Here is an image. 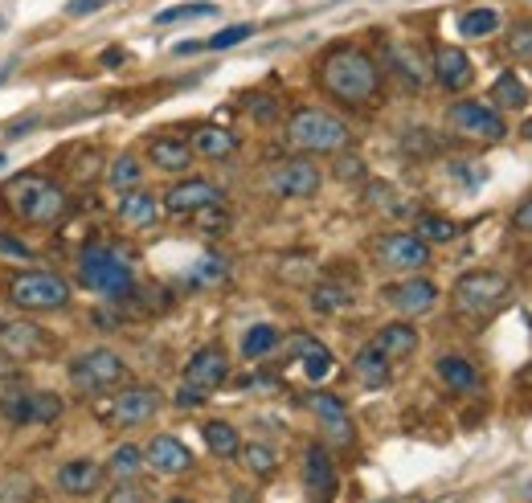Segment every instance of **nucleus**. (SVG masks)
Segmentation results:
<instances>
[{"mask_svg":"<svg viewBox=\"0 0 532 503\" xmlns=\"http://www.w3.org/2000/svg\"><path fill=\"white\" fill-rule=\"evenodd\" d=\"M99 483H103V463H95V459H70L58 471V487L66 495H91V491H99Z\"/></svg>","mask_w":532,"mask_h":503,"instance_id":"5701e85b","label":"nucleus"},{"mask_svg":"<svg viewBox=\"0 0 532 503\" xmlns=\"http://www.w3.org/2000/svg\"><path fill=\"white\" fill-rule=\"evenodd\" d=\"M385 54H389V66L402 74L410 86H422V82H426V66L418 62L414 50H406V45H385Z\"/></svg>","mask_w":532,"mask_h":503,"instance_id":"2f4dec72","label":"nucleus"},{"mask_svg":"<svg viewBox=\"0 0 532 503\" xmlns=\"http://www.w3.org/2000/svg\"><path fill=\"white\" fill-rule=\"evenodd\" d=\"M492 103H496L500 111H520V107L528 103V90H524V82H520L512 70L496 78V86H492Z\"/></svg>","mask_w":532,"mask_h":503,"instance_id":"c756f323","label":"nucleus"},{"mask_svg":"<svg viewBox=\"0 0 532 503\" xmlns=\"http://www.w3.org/2000/svg\"><path fill=\"white\" fill-rule=\"evenodd\" d=\"M320 86L332 99H340L344 107H365L381 90V70L365 50H357V45H336V50L324 54V62H320Z\"/></svg>","mask_w":532,"mask_h":503,"instance_id":"f257e3e1","label":"nucleus"},{"mask_svg":"<svg viewBox=\"0 0 532 503\" xmlns=\"http://www.w3.org/2000/svg\"><path fill=\"white\" fill-rule=\"evenodd\" d=\"M447 123L459 135H467V140H487V144H496V140H504V135H508V123L500 119V111L487 107V103H475V99L451 103Z\"/></svg>","mask_w":532,"mask_h":503,"instance_id":"1a4fd4ad","label":"nucleus"},{"mask_svg":"<svg viewBox=\"0 0 532 503\" xmlns=\"http://www.w3.org/2000/svg\"><path fill=\"white\" fill-rule=\"evenodd\" d=\"M160 414V393L152 385H127L111 405V426H148Z\"/></svg>","mask_w":532,"mask_h":503,"instance_id":"f8f14e48","label":"nucleus"},{"mask_svg":"<svg viewBox=\"0 0 532 503\" xmlns=\"http://www.w3.org/2000/svg\"><path fill=\"white\" fill-rule=\"evenodd\" d=\"M275 348H279V332H275L271 324H254V328L242 336V356H246V360H258V356L275 352Z\"/></svg>","mask_w":532,"mask_h":503,"instance_id":"72a5a7b5","label":"nucleus"},{"mask_svg":"<svg viewBox=\"0 0 532 503\" xmlns=\"http://www.w3.org/2000/svg\"><path fill=\"white\" fill-rule=\"evenodd\" d=\"M336 176H340V180H361V176H365V164H361L357 156H340V160H336Z\"/></svg>","mask_w":532,"mask_h":503,"instance_id":"a18cd8bd","label":"nucleus"},{"mask_svg":"<svg viewBox=\"0 0 532 503\" xmlns=\"http://www.w3.org/2000/svg\"><path fill=\"white\" fill-rule=\"evenodd\" d=\"M107 180H111V185L115 189H140V180H144V164L136 160V156H119L111 168H107Z\"/></svg>","mask_w":532,"mask_h":503,"instance_id":"f704fd0d","label":"nucleus"},{"mask_svg":"<svg viewBox=\"0 0 532 503\" xmlns=\"http://www.w3.org/2000/svg\"><path fill=\"white\" fill-rule=\"evenodd\" d=\"M520 381H524V385H532V364H528V369L520 373Z\"/></svg>","mask_w":532,"mask_h":503,"instance_id":"8fccbe9b","label":"nucleus"},{"mask_svg":"<svg viewBox=\"0 0 532 503\" xmlns=\"http://www.w3.org/2000/svg\"><path fill=\"white\" fill-rule=\"evenodd\" d=\"M250 33H254V25H230V29L209 37V50H230V45H242Z\"/></svg>","mask_w":532,"mask_h":503,"instance_id":"79ce46f5","label":"nucleus"},{"mask_svg":"<svg viewBox=\"0 0 532 503\" xmlns=\"http://www.w3.org/2000/svg\"><path fill=\"white\" fill-rule=\"evenodd\" d=\"M520 135H524V140H532V119H524V127H520Z\"/></svg>","mask_w":532,"mask_h":503,"instance_id":"09e8293b","label":"nucleus"},{"mask_svg":"<svg viewBox=\"0 0 532 503\" xmlns=\"http://www.w3.org/2000/svg\"><path fill=\"white\" fill-rule=\"evenodd\" d=\"M438 381L447 385V389H455V393H475L479 389V373H475V364L471 360H463V356H438Z\"/></svg>","mask_w":532,"mask_h":503,"instance_id":"bb28decb","label":"nucleus"},{"mask_svg":"<svg viewBox=\"0 0 532 503\" xmlns=\"http://www.w3.org/2000/svg\"><path fill=\"white\" fill-rule=\"evenodd\" d=\"M78 279H82V287H91V291H99L107 299H123V295L136 291L131 266L111 246H86L78 254Z\"/></svg>","mask_w":532,"mask_h":503,"instance_id":"20e7f679","label":"nucleus"},{"mask_svg":"<svg viewBox=\"0 0 532 503\" xmlns=\"http://www.w3.org/2000/svg\"><path fill=\"white\" fill-rule=\"evenodd\" d=\"M107 471H111L115 479H123V483H127V479H136V475L144 471V450H140V446H131V442H127V446H115Z\"/></svg>","mask_w":532,"mask_h":503,"instance_id":"473e14b6","label":"nucleus"},{"mask_svg":"<svg viewBox=\"0 0 532 503\" xmlns=\"http://www.w3.org/2000/svg\"><path fill=\"white\" fill-rule=\"evenodd\" d=\"M348 135H352L348 123L336 119L332 111H320V107H299L287 119V144L299 152H312V156L348 148Z\"/></svg>","mask_w":532,"mask_h":503,"instance_id":"7ed1b4c3","label":"nucleus"},{"mask_svg":"<svg viewBox=\"0 0 532 503\" xmlns=\"http://www.w3.org/2000/svg\"><path fill=\"white\" fill-rule=\"evenodd\" d=\"M303 483H307V495H312L316 503H328L336 495V463L320 442L307 446V454H303Z\"/></svg>","mask_w":532,"mask_h":503,"instance_id":"f3484780","label":"nucleus"},{"mask_svg":"<svg viewBox=\"0 0 532 503\" xmlns=\"http://www.w3.org/2000/svg\"><path fill=\"white\" fill-rule=\"evenodd\" d=\"M144 463L160 475H189L193 471V454L181 438H172V434H156L144 450Z\"/></svg>","mask_w":532,"mask_h":503,"instance_id":"dca6fc26","label":"nucleus"},{"mask_svg":"<svg viewBox=\"0 0 532 503\" xmlns=\"http://www.w3.org/2000/svg\"><path fill=\"white\" fill-rule=\"evenodd\" d=\"M160 217V201L148 193V189H127L123 201H119V221L127 230H148Z\"/></svg>","mask_w":532,"mask_h":503,"instance_id":"412c9836","label":"nucleus"},{"mask_svg":"<svg viewBox=\"0 0 532 503\" xmlns=\"http://www.w3.org/2000/svg\"><path fill=\"white\" fill-rule=\"evenodd\" d=\"M62 414V401L54 393L25 389V393H5L0 397V418L9 426H50Z\"/></svg>","mask_w":532,"mask_h":503,"instance_id":"6e6552de","label":"nucleus"},{"mask_svg":"<svg viewBox=\"0 0 532 503\" xmlns=\"http://www.w3.org/2000/svg\"><path fill=\"white\" fill-rule=\"evenodd\" d=\"M5 205L29 225H58L70 209V197L62 193V185H54L50 176L21 172L5 185Z\"/></svg>","mask_w":532,"mask_h":503,"instance_id":"f03ea898","label":"nucleus"},{"mask_svg":"<svg viewBox=\"0 0 532 503\" xmlns=\"http://www.w3.org/2000/svg\"><path fill=\"white\" fill-rule=\"evenodd\" d=\"M385 299H389V307H397L402 315H426L438 303V287L430 279H422V274H414V279H406V283L385 287Z\"/></svg>","mask_w":532,"mask_h":503,"instance_id":"6ab92c4d","label":"nucleus"},{"mask_svg":"<svg viewBox=\"0 0 532 503\" xmlns=\"http://www.w3.org/2000/svg\"><path fill=\"white\" fill-rule=\"evenodd\" d=\"M226 279V258H217V254H205L201 262H193V270H189V283L193 287H213V283H221Z\"/></svg>","mask_w":532,"mask_h":503,"instance_id":"e433bc0d","label":"nucleus"},{"mask_svg":"<svg viewBox=\"0 0 532 503\" xmlns=\"http://www.w3.org/2000/svg\"><path fill=\"white\" fill-rule=\"evenodd\" d=\"M242 454V459H246V467L254 471V475H275V467H279V459H275V450L271 446H258V442H250V446H242L238 450Z\"/></svg>","mask_w":532,"mask_h":503,"instance_id":"58836bf2","label":"nucleus"},{"mask_svg":"<svg viewBox=\"0 0 532 503\" xmlns=\"http://www.w3.org/2000/svg\"><path fill=\"white\" fill-rule=\"evenodd\" d=\"M291 352H295V360L303 364V373H307V381H324L336 364H332V352L320 344V340H312V336H295L291 340Z\"/></svg>","mask_w":532,"mask_h":503,"instance_id":"393cba45","label":"nucleus"},{"mask_svg":"<svg viewBox=\"0 0 532 503\" xmlns=\"http://www.w3.org/2000/svg\"><path fill=\"white\" fill-rule=\"evenodd\" d=\"M0 164H5V156H0Z\"/></svg>","mask_w":532,"mask_h":503,"instance_id":"603ef678","label":"nucleus"},{"mask_svg":"<svg viewBox=\"0 0 532 503\" xmlns=\"http://www.w3.org/2000/svg\"><path fill=\"white\" fill-rule=\"evenodd\" d=\"M193 221H197V230H205V234H226V230H230V213L221 209V205H205V209H197Z\"/></svg>","mask_w":532,"mask_h":503,"instance_id":"a19ab883","label":"nucleus"},{"mask_svg":"<svg viewBox=\"0 0 532 503\" xmlns=\"http://www.w3.org/2000/svg\"><path fill=\"white\" fill-rule=\"evenodd\" d=\"M496 29H500V13H496V9H467V13L459 17V33H463L467 41L492 37Z\"/></svg>","mask_w":532,"mask_h":503,"instance_id":"7c9ffc66","label":"nucleus"},{"mask_svg":"<svg viewBox=\"0 0 532 503\" xmlns=\"http://www.w3.org/2000/svg\"><path fill=\"white\" fill-rule=\"evenodd\" d=\"M95 9H103V0H70V5H66V13H70V17H82V13H95Z\"/></svg>","mask_w":532,"mask_h":503,"instance_id":"de8ad7c7","label":"nucleus"},{"mask_svg":"<svg viewBox=\"0 0 532 503\" xmlns=\"http://www.w3.org/2000/svg\"><path fill=\"white\" fill-rule=\"evenodd\" d=\"M508 291L512 287H508V279L500 270H467L463 279L455 283V291H451V303H455L459 315L483 319V315H492V311L504 307Z\"/></svg>","mask_w":532,"mask_h":503,"instance_id":"39448f33","label":"nucleus"},{"mask_svg":"<svg viewBox=\"0 0 532 503\" xmlns=\"http://www.w3.org/2000/svg\"><path fill=\"white\" fill-rule=\"evenodd\" d=\"M123 381H127V364L111 348H95V352H82L70 360V385L86 397H99Z\"/></svg>","mask_w":532,"mask_h":503,"instance_id":"0eeeda50","label":"nucleus"},{"mask_svg":"<svg viewBox=\"0 0 532 503\" xmlns=\"http://www.w3.org/2000/svg\"><path fill=\"white\" fill-rule=\"evenodd\" d=\"M201 434H205V446L217 454V459H238L242 438H238V430L230 422H205Z\"/></svg>","mask_w":532,"mask_h":503,"instance_id":"c85d7f7f","label":"nucleus"},{"mask_svg":"<svg viewBox=\"0 0 532 503\" xmlns=\"http://www.w3.org/2000/svg\"><path fill=\"white\" fill-rule=\"evenodd\" d=\"M508 54H512V58H532V25H516V29H512Z\"/></svg>","mask_w":532,"mask_h":503,"instance_id":"37998d69","label":"nucleus"},{"mask_svg":"<svg viewBox=\"0 0 532 503\" xmlns=\"http://www.w3.org/2000/svg\"><path fill=\"white\" fill-rule=\"evenodd\" d=\"M9 299L21 311H62L70 303V283L54 270H21L9 283Z\"/></svg>","mask_w":532,"mask_h":503,"instance_id":"423d86ee","label":"nucleus"},{"mask_svg":"<svg viewBox=\"0 0 532 503\" xmlns=\"http://www.w3.org/2000/svg\"><path fill=\"white\" fill-rule=\"evenodd\" d=\"M455 221L438 217V213H418V238L422 242H455Z\"/></svg>","mask_w":532,"mask_h":503,"instance_id":"c9c22d12","label":"nucleus"},{"mask_svg":"<svg viewBox=\"0 0 532 503\" xmlns=\"http://www.w3.org/2000/svg\"><path fill=\"white\" fill-rule=\"evenodd\" d=\"M434 78H438L442 90L459 95V90H467L475 82V66H471V58L459 50V45H438V50H434Z\"/></svg>","mask_w":532,"mask_h":503,"instance_id":"a211bd4d","label":"nucleus"},{"mask_svg":"<svg viewBox=\"0 0 532 503\" xmlns=\"http://www.w3.org/2000/svg\"><path fill=\"white\" fill-rule=\"evenodd\" d=\"M348 303H352V295H348L344 287H336V283H320V287L312 291V307L324 311V315H336V311H344Z\"/></svg>","mask_w":532,"mask_h":503,"instance_id":"4c0bfd02","label":"nucleus"},{"mask_svg":"<svg viewBox=\"0 0 532 503\" xmlns=\"http://www.w3.org/2000/svg\"><path fill=\"white\" fill-rule=\"evenodd\" d=\"M226 381H230V356H226V348H217V344L197 348L193 360L185 364V389H193L201 397L217 393Z\"/></svg>","mask_w":532,"mask_h":503,"instance_id":"9b49d317","label":"nucleus"},{"mask_svg":"<svg viewBox=\"0 0 532 503\" xmlns=\"http://www.w3.org/2000/svg\"><path fill=\"white\" fill-rule=\"evenodd\" d=\"M373 258H377L385 270L414 274V270L430 266V242H422L418 234H381V238L373 242Z\"/></svg>","mask_w":532,"mask_h":503,"instance_id":"9d476101","label":"nucleus"},{"mask_svg":"<svg viewBox=\"0 0 532 503\" xmlns=\"http://www.w3.org/2000/svg\"><path fill=\"white\" fill-rule=\"evenodd\" d=\"M512 225H516L520 234H532V197H528V201H524V205L512 213Z\"/></svg>","mask_w":532,"mask_h":503,"instance_id":"49530a36","label":"nucleus"},{"mask_svg":"<svg viewBox=\"0 0 532 503\" xmlns=\"http://www.w3.org/2000/svg\"><path fill=\"white\" fill-rule=\"evenodd\" d=\"M197 17H217V5H209V0H201V5H176V9H164V13H156V25L197 21Z\"/></svg>","mask_w":532,"mask_h":503,"instance_id":"ea45409f","label":"nucleus"},{"mask_svg":"<svg viewBox=\"0 0 532 503\" xmlns=\"http://www.w3.org/2000/svg\"><path fill=\"white\" fill-rule=\"evenodd\" d=\"M107 503H144V487H136V483H119L111 495H107Z\"/></svg>","mask_w":532,"mask_h":503,"instance_id":"c03bdc74","label":"nucleus"},{"mask_svg":"<svg viewBox=\"0 0 532 503\" xmlns=\"http://www.w3.org/2000/svg\"><path fill=\"white\" fill-rule=\"evenodd\" d=\"M369 344H373L389 364H393V360H406V356L418 352V328H410L406 319H397V324H385Z\"/></svg>","mask_w":532,"mask_h":503,"instance_id":"aec40b11","label":"nucleus"},{"mask_svg":"<svg viewBox=\"0 0 532 503\" xmlns=\"http://www.w3.org/2000/svg\"><path fill=\"white\" fill-rule=\"evenodd\" d=\"M205 205H221V189L213 185V180H201V176H189V180H181V185H172L164 193V209L176 213V217H193Z\"/></svg>","mask_w":532,"mask_h":503,"instance_id":"4468645a","label":"nucleus"},{"mask_svg":"<svg viewBox=\"0 0 532 503\" xmlns=\"http://www.w3.org/2000/svg\"><path fill=\"white\" fill-rule=\"evenodd\" d=\"M271 193L275 197H291V201H303V197H316L320 193V168L312 160H287L271 172Z\"/></svg>","mask_w":532,"mask_h":503,"instance_id":"ddd939ff","label":"nucleus"},{"mask_svg":"<svg viewBox=\"0 0 532 503\" xmlns=\"http://www.w3.org/2000/svg\"><path fill=\"white\" fill-rule=\"evenodd\" d=\"M189 148H193V156H205V160H226V156L238 152V135L226 131V127L205 123V127L193 131V144Z\"/></svg>","mask_w":532,"mask_h":503,"instance_id":"b1692460","label":"nucleus"},{"mask_svg":"<svg viewBox=\"0 0 532 503\" xmlns=\"http://www.w3.org/2000/svg\"><path fill=\"white\" fill-rule=\"evenodd\" d=\"M168 503H189V499H168Z\"/></svg>","mask_w":532,"mask_h":503,"instance_id":"3c124183","label":"nucleus"},{"mask_svg":"<svg viewBox=\"0 0 532 503\" xmlns=\"http://www.w3.org/2000/svg\"><path fill=\"white\" fill-rule=\"evenodd\" d=\"M0 348H5L9 356H17V360H29V356H37L41 348H46V332H41L37 324H0Z\"/></svg>","mask_w":532,"mask_h":503,"instance_id":"4be33fe9","label":"nucleus"},{"mask_svg":"<svg viewBox=\"0 0 532 503\" xmlns=\"http://www.w3.org/2000/svg\"><path fill=\"white\" fill-rule=\"evenodd\" d=\"M148 160L160 172H189L193 168V148L185 140H172V135H160V140L148 144Z\"/></svg>","mask_w":532,"mask_h":503,"instance_id":"a878e982","label":"nucleus"},{"mask_svg":"<svg viewBox=\"0 0 532 503\" xmlns=\"http://www.w3.org/2000/svg\"><path fill=\"white\" fill-rule=\"evenodd\" d=\"M307 409L320 418L324 434L336 442V446H352V438H357V430H352V418H348V409L336 393H307Z\"/></svg>","mask_w":532,"mask_h":503,"instance_id":"2eb2a0df","label":"nucleus"},{"mask_svg":"<svg viewBox=\"0 0 532 503\" xmlns=\"http://www.w3.org/2000/svg\"><path fill=\"white\" fill-rule=\"evenodd\" d=\"M352 373H357V381H361L365 389H381V385H389L393 364H389L373 344H365V348L357 352V360H352Z\"/></svg>","mask_w":532,"mask_h":503,"instance_id":"cd10ccee","label":"nucleus"}]
</instances>
